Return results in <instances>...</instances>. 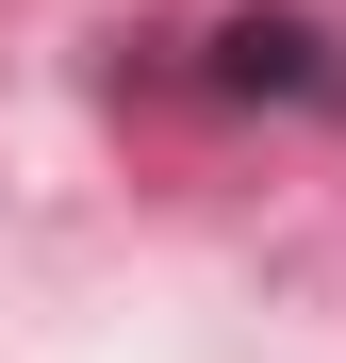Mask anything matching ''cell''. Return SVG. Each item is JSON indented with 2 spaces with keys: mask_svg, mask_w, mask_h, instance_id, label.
<instances>
[{
  "mask_svg": "<svg viewBox=\"0 0 346 363\" xmlns=\"http://www.w3.org/2000/svg\"><path fill=\"white\" fill-rule=\"evenodd\" d=\"M214 99H280V116H346V33L297 17V0H231L214 50H198Z\"/></svg>",
  "mask_w": 346,
  "mask_h": 363,
  "instance_id": "1",
  "label": "cell"
}]
</instances>
